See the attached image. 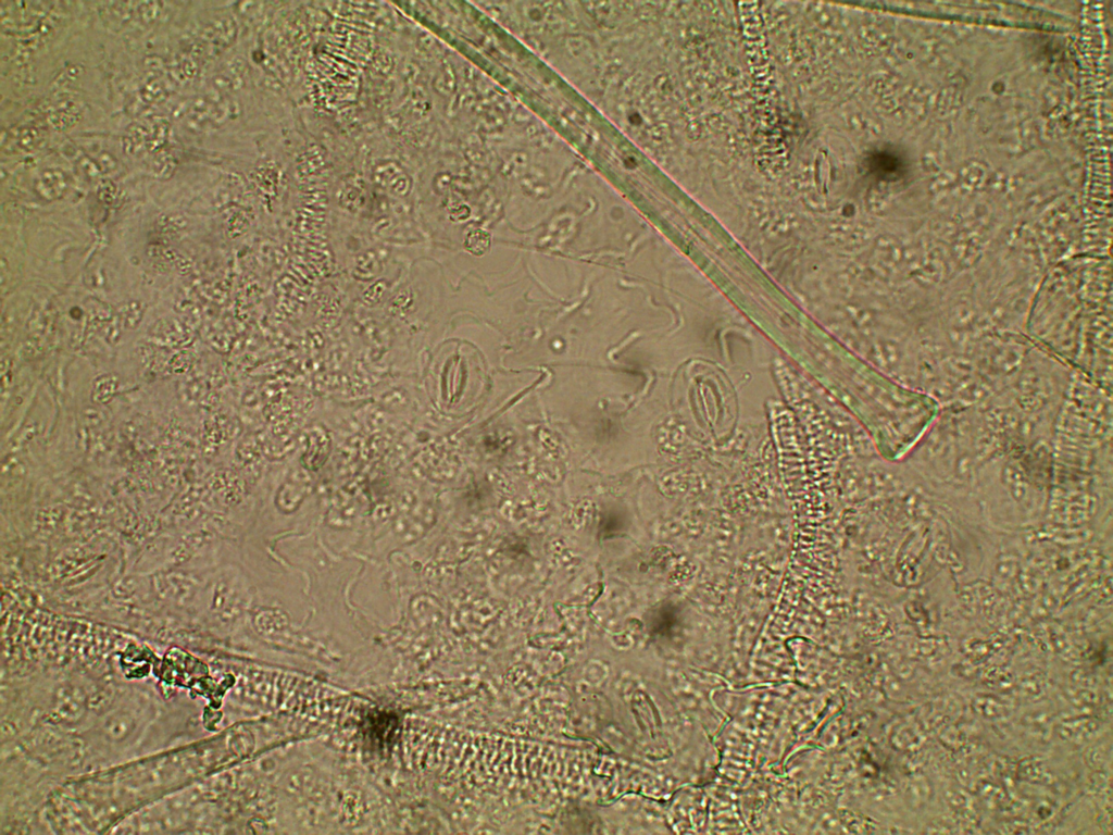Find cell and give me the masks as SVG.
<instances>
[{
    "mask_svg": "<svg viewBox=\"0 0 1113 835\" xmlns=\"http://www.w3.org/2000/svg\"><path fill=\"white\" fill-rule=\"evenodd\" d=\"M1025 335L1039 347L1110 389V258L1074 257L1051 265L1034 295L1025 323Z\"/></svg>",
    "mask_w": 1113,
    "mask_h": 835,
    "instance_id": "1",
    "label": "cell"
}]
</instances>
